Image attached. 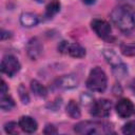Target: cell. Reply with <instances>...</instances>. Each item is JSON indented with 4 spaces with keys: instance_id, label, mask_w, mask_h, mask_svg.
Instances as JSON below:
<instances>
[{
    "instance_id": "1",
    "label": "cell",
    "mask_w": 135,
    "mask_h": 135,
    "mask_svg": "<svg viewBox=\"0 0 135 135\" xmlns=\"http://www.w3.org/2000/svg\"><path fill=\"white\" fill-rule=\"evenodd\" d=\"M114 25L123 33H130L135 28V18L132 12L124 6L115 7L110 15Z\"/></svg>"
},
{
    "instance_id": "2",
    "label": "cell",
    "mask_w": 135,
    "mask_h": 135,
    "mask_svg": "<svg viewBox=\"0 0 135 135\" xmlns=\"http://www.w3.org/2000/svg\"><path fill=\"white\" fill-rule=\"evenodd\" d=\"M74 131L77 134H81V135L109 134L113 132L110 123L103 121H90V120H84L76 123L74 126Z\"/></svg>"
},
{
    "instance_id": "3",
    "label": "cell",
    "mask_w": 135,
    "mask_h": 135,
    "mask_svg": "<svg viewBox=\"0 0 135 135\" xmlns=\"http://www.w3.org/2000/svg\"><path fill=\"white\" fill-rule=\"evenodd\" d=\"M107 85H108V78L104 71L99 66L92 69L86 79L88 89L92 92L101 93L107 89Z\"/></svg>"
},
{
    "instance_id": "4",
    "label": "cell",
    "mask_w": 135,
    "mask_h": 135,
    "mask_svg": "<svg viewBox=\"0 0 135 135\" xmlns=\"http://www.w3.org/2000/svg\"><path fill=\"white\" fill-rule=\"evenodd\" d=\"M102 55H103L104 59L107 60V62L112 66L113 72L116 77H123L127 74V72H128L127 65L122 62V60L119 58V56L113 50L104 49L102 51Z\"/></svg>"
},
{
    "instance_id": "5",
    "label": "cell",
    "mask_w": 135,
    "mask_h": 135,
    "mask_svg": "<svg viewBox=\"0 0 135 135\" xmlns=\"http://www.w3.org/2000/svg\"><path fill=\"white\" fill-rule=\"evenodd\" d=\"M112 102L108 99H98L94 101L91 105V115L96 118H104L108 117L111 113Z\"/></svg>"
},
{
    "instance_id": "6",
    "label": "cell",
    "mask_w": 135,
    "mask_h": 135,
    "mask_svg": "<svg viewBox=\"0 0 135 135\" xmlns=\"http://www.w3.org/2000/svg\"><path fill=\"white\" fill-rule=\"evenodd\" d=\"M91 27L99 38L104 40H110L112 30L108 21L103 19H98V18L93 19L91 22Z\"/></svg>"
},
{
    "instance_id": "7",
    "label": "cell",
    "mask_w": 135,
    "mask_h": 135,
    "mask_svg": "<svg viewBox=\"0 0 135 135\" xmlns=\"http://www.w3.org/2000/svg\"><path fill=\"white\" fill-rule=\"evenodd\" d=\"M1 71L9 77H13L20 70V62L13 55H5L1 60Z\"/></svg>"
},
{
    "instance_id": "8",
    "label": "cell",
    "mask_w": 135,
    "mask_h": 135,
    "mask_svg": "<svg viewBox=\"0 0 135 135\" xmlns=\"http://www.w3.org/2000/svg\"><path fill=\"white\" fill-rule=\"evenodd\" d=\"M115 110H116V113L118 114V116H120L121 118H128L135 112L133 102L128 98L119 99L115 105Z\"/></svg>"
},
{
    "instance_id": "9",
    "label": "cell",
    "mask_w": 135,
    "mask_h": 135,
    "mask_svg": "<svg viewBox=\"0 0 135 135\" xmlns=\"http://www.w3.org/2000/svg\"><path fill=\"white\" fill-rule=\"evenodd\" d=\"M25 50H26V53H27V56L30 57V59L36 60L42 54L43 46L41 44V41L37 37H34V38H31L27 41Z\"/></svg>"
},
{
    "instance_id": "10",
    "label": "cell",
    "mask_w": 135,
    "mask_h": 135,
    "mask_svg": "<svg viewBox=\"0 0 135 135\" xmlns=\"http://www.w3.org/2000/svg\"><path fill=\"white\" fill-rule=\"evenodd\" d=\"M19 127L20 129L25 132V133H34L37 131V128H38V123L37 121L31 117V116H22L20 119H19Z\"/></svg>"
},
{
    "instance_id": "11",
    "label": "cell",
    "mask_w": 135,
    "mask_h": 135,
    "mask_svg": "<svg viewBox=\"0 0 135 135\" xmlns=\"http://www.w3.org/2000/svg\"><path fill=\"white\" fill-rule=\"evenodd\" d=\"M77 85H78V78L73 74L63 75L57 80V86L60 89L70 90L76 88Z\"/></svg>"
},
{
    "instance_id": "12",
    "label": "cell",
    "mask_w": 135,
    "mask_h": 135,
    "mask_svg": "<svg viewBox=\"0 0 135 135\" xmlns=\"http://www.w3.org/2000/svg\"><path fill=\"white\" fill-rule=\"evenodd\" d=\"M19 20H20V23H21L22 26H24V27H33V26L38 24L39 17L34 13L25 12V13H22L20 15V19Z\"/></svg>"
},
{
    "instance_id": "13",
    "label": "cell",
    "mask_w": 135,
    "mask_h": 135,
    "mask_svg": "<svg viewBox=\"0 0 135 135\" xmlns=\"http://www.w3.org/2000/svg\"><path fill=\"white\" fill-rule=\"evenodd\" d=\"M31 90L38 97L44 98V97L47 96V90H46V88L43 84H41L38 80H32L31 81Z\"/></svg>"
},
{
    "instance_id": "14",
    "label": "cell",
    "mask_w": 135,
    "mask_h": 135,
    "mask_svg": "<svg viewBox=\"0 0 135 135\" xmlns=\"http://www.w3.org/2000/svg\"><path fill=\"white\" fill-rule=\"evenodd\" d=\"M68 53L74 58H82L85 55V49L79 43H70Z\"/></svg>"
},
{
    "instance_id": "15",
    "label": "cell",
    "mask_w": 135,
    "mask_h": 135,
    "mask_svg": "<svg viewBox=\"0 0 135 135\" xmlns=\"http://www.w3.org/2000/svg\"><path fill=\"white\" fill-rule=\"evenodd\" d=\"M66 114L71 117V118H79L81 115L80 112V108L78 105V103L75 100H70V102L66 105Z\"/></svg>"
},
{
    "instance_id": "16",
    "label": "cell",
    "mask_w": 135,
    "mask_h": 135,
    "mask_svg": "<svg viewBox=\"0 0 135 135\" xmlns=\"http://www.w3.org/2000/svg\"><path fill=\"white\" fill-rule=\"evenodd\" d=\"M59 11H60V2L58 0H53L45 7V17L46 18H52Z\"/></svg>"
},
{
    "instance_id": "17",
    "label": "cell",
    "mask_w": 135,
    "mask_h": 135,
    "mask_svg": "<svg viewBox=\"0 0 135 135\" xmlns=\"http://www.w3.org/2000/svg\"><path fill=\"white\" fill-rule=\"evenodd\" d=\"M14 107H15V101H14V99L8 94L1 96L0 108H1L2 111H11Z\"/></svg>"
},
{
    "instance_id": "18",
    "label": "cell",
    "mask_w": 135,
    "mask_h": 135,
    "mask_svg": "<svg viewBox=\"0 0 135 135\" xmlns=\"http://www.w3.org/2000/svg\"><path fill=\"white\" fill-rule=\"evenodd\" d=\"M120 51L127 57H134L135 56V41L122 43L120 45Z\"/></svg>"
},
{
    "instance_id": "19",
    "label": "cell",
    "mask_w": 135,
    "mask_h": 135,
    "mask_svg": "<svg viewBox=\"0 0 135 135\" xmlns=\"http://www.w3.org/2000/svg\"><path fill=\"white\" fill-rule=\"evenodd\" d=\"M122 133L126 135H132L135 134V120L128 121L123 127H122Z\"/></svg>"
},
{
    "instance_id": "20",
    "label": "cell",
    "mask_w": 135,
    "mask_h": 135,
    "mask_svg": "<svg viewBox=\"0 0 135 135\" xmlns=\"http://www.w3.org/2000/svg\"><path fill=\"white\" fill-rule=\"evenodd\" d=\"M18 93H19V97L21 99V101L23 103H28L30 101V95L25 89V86L23 84H20L19 88H18Z\"/></svg>"
},
{
    "instance_id": "21",
    "label": "cell",
    "mask_w": 135,
    "mask_h": 135,
    "mask_svg": "<svg viewBox=\"0 0 135 135\" xmlns=\"http://www.w3.org/2000/svg\"><path fill=\"white\" fill-rule=\"evenodd\" d=\"M18 128H20L19 123L17 124L14 121H11V122H7V123L4 124V130L8 134H17L18 133Z\"/></svg>"
},
{
    "instance_id": "22",
    "label": "cell",
    "mask_w": 135,
    "mask_h": 135,
    "mask_svg": "<svg viewBox=\"0 0 135 135\" xmlns=\"http://www.w3.org/2000/svg\"><path fill=\"white\" fill-rule=\"evenodd\" d=\"M80 100H81V103L82 104H89V103H93V97L91 94L89 93H83L81 96H80Z\"/></svg>"
},
{
    "instance_id": "23",
    "label": "cell",
    "mask_w": 135,
    "mask_h": 135,
    "mask_svg": "<svg viewBox=\"0 0 135 135\" xmlns=\"http://www.w3.org/2000/svg\"><path fill=\"white\" fill-rule=\"evenodd\" d=\"M57 129L54 124H46L45 128H44V131L43 133L44 134H49V135H52V134H57Z\"/></svg>"
},
{
    "instance_id": "24",
    "label": "cell",
    "mask_w": 135,
    "mask_h": 135,
    "mask_svg": "<svg viewBox=\"0 0 135 135\" xmlns=\"http://www.w3.org/2000/svg\"><path fill=\"white\" fill-rule=\"evenodd\" d=\"M69 45H70L69 42H66V41H61V42L58 44V51H59L60 53H68Z\"/></svg>"
},
{
    "instance_id": "25",
    "label": "cell",
    "mask_w": 135,
    "mask_h": 135,
    "mask_svg": "<svg viewBox=\"0 0 135 135\" xmlns=\"http://www.w3.org/2000/svg\"><path fill=\"white\" fill-rule=\"evenodd\" d=\"M7 92H8V88H7L6 83H5V81H4V80H2V81H1V90H0V96L6 95V94H7Z\"/></svg>"
},
{
    "instance_id": "26",
    "label": "cell",
    "mask_w": 135,
    "mask_h": 135,
    "mask_svg": "<svg viewBox=\"0 0 135 135\" xmlns=\"http://www.w3.org/2000/svg\"><path fill=\"white\" fill-rule=\"evenodd\" d=\"M9 37H11V33H9V32H6V31H4V30H2V32H1V39L4 40V39L9 38Z\"/></svg>"
},
{
    "instance_id": "27",
    "label": "cell",
    "mask_w": 135,
    "mask_h": 135,
    "mask_svg": "<svg viewBox=\"0 0 135 135\" xmlns=\"http://www.w3.org/2000/svg\"><path fill=\"white\" fill-rule=\"evenodd\" d=\"M130 89H131V91L135 94V79H133V80L131 81V83H130Z\"/></svg>"
},
{
    "instance_id": "28",
    "label": "cell",
    "mask_w": 135,
    "mask_h": 135,
    "mask_svg": "<svg viewBox=\"0 0 135 135\" xmlns=\"http://www.w3.org/2000/svg\"><path fill=\"white\" fill-rule=\"evenodd\" d=\"M82 2L84 4H88V5H91V4H94L96 2V0H82Z\"/></svg>"
}]
</instances>
